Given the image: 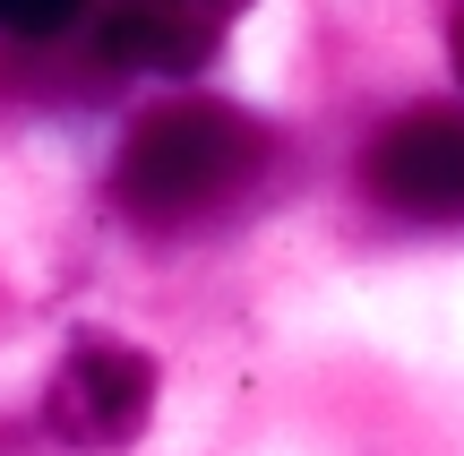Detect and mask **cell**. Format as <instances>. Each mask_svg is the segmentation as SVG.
Returning <instances> with one entry per match:
<instances>
[{"mask_svg": "<svg viewBox=\"0 0 464 456\" xmlns=\"http://www.w3.org/2000/svg\"><path fill=\"white\" fill-rule=\"evenodd\" d=\"M266 164H276V138L241 103L181 95V103H155L147 121H130L121 164H112V199L147 233H189V224L232 216L266 181Z\"/></svg>", "mask_w": 464, "mask_h": 456, "instance_id": "obj_1", "label": "cell"}, {"mask_svg": "<svg viewBox=\"0 0 464 456\" xmlns=\"http://www.w3.org/2000/svg\"><path fill=\"white\" fill-rule=\"evenodd\" d=\"M155 413V362L121 336H78L44 388V431L69 448H130Z\"/></svg>", "mask_w": 464, "mask_h": 456, "instance_id": "obj_2", "label": "cell"}, {"mask_svg": "<svg viewBox=\"0 0 464 456\" xmlns=\"http://www.w3.org/2000/svg\"><path fill=\"white\" fill-rule=\"evenodd\" d=\"M362 181H370V199L396 207V216L456 224L464 216V112H448V103L396 112L379 138H370Z\"/></svg>", "mask_w": 464, "mask_h": 456, "instance_id": "obj_3", "label": "cell"}, {"mask_svg": "<svg viewBox=\"0 0 464 456\" xmlns=\"http://www.w3.org/2000/svg\"><path fill=\"white\" fill-rule=\"evenodd\" d=\"M249 0H103L95 9V44L103 61L147 69V78H189L224 52V34L241 26Z\"/></svg>", "mask_w": 464, "mask_h": 456, "instance_id": "obj_4", "label": "cell"}, {"mask_svg": "<svg viewBox=\"0 0 464 456\" xmlns=\"http://www.w3.org/2000/svg\"><path fill=\"white\" fill-rule=\"evenodd\" d=\"M86 9H103V0H0V34H17V44H44V34H69Z\"/></svg>", "mask_w": 464, "mask_h": 456, "instance_id": "obj_5", "label": "cell"}, {"mask_svg": "<svg viewBox=\"0 0 464 456\" xmlns=\"http://www.w3.org/2000/svg\"><path fill=\"white\" fill-rule=\"evenodd\" d=\"M448 52H456V78H464V0H456V17H448Z\"/></svg>", "mask_w": 464, "mask_h": 456, "instance_id": "obj_6", "label": "cell"}]
</instances>
